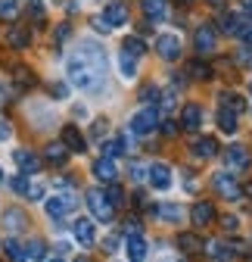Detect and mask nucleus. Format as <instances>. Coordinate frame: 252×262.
I'll return each mask as SVG.
<instances>
[{"mask_svg": "<svg viewBox=\"0 0 252 262\" xmlns=\"http://www.w3.org/2000/svg\"><path fill=\"white\" fill-rule=\"evenodd\" d=\"M149 184L156 190H168L171 187V169L165 166V162H153L149 166Z\"/></svg>", "mask_w": 252, "mask_h": 262, "instance_id": "1a4fd4ad", "label": "nucleus"}, {"mask_svg": "<svg viewBox=\"0 0 252 262\" xmlns=\"http://www.w3.org/2000/svg\"><path fill=\"white\" fill-rule=\"evenodd\" d=\"M190 215H193V225H212L215 222V206L209 200H196Z\"/></svg>", "mask_w": 252, "mask_h": 262, "instance_id": "a211bd4d", "label": "nucleus"}, {"mask_svg": "<svg viewBox=\"0 0 252 262\" xmlns=\"http://www.w3.org/2000/svg\"><path fill=\"white\" fill-rule=\"evenodd\" d=\"M7 138H10V128H7L4 122H0V141H7Z\"/></svg>", "mask_w": 252, "mask_h": 262, "instance_id": "8fccbe9b", "label": "nucleus"}, {"mask_svg": "<svg viewBox=\"0 0 252 262\" xmlns=\"http://www.w3.org/2000/svg\"><path fill=\"white\" fill-rule=\"evenodd\" d=\"M66 153H69L66 144H62V147L59 144H50L47 147V162H50V166H62V162H66Z\"/></svg>", "mask_w": 252, "mask_h": 262, "instance_id": "2f4dec72", "label": "nucleus"}, {"mask_svg": "<svg viewBox=\"0 0 252 262\" xmlns=\"http://www.w3.org/2000/svg\"><path fill=\"white\" fill-rule=\"evenodd\" d=\"M224 166H228L231 172H243V169L249 166V153H246L243 147H228V150H224Z\"/></svg>", "mask_w": 252, "mask_h": 262, "instance_id": "9d476101", "label": "nucleus"}, {"mask_svg": "<svg viewBox=\"0 0 252 262\" xmlns=\"http://www.w3.org/2000/svg\"><path fill=\"white\" fill-rule=\"evenodd\" d=\"M69 38V25H62V28H56V35H53V41L59 44V41H66Z\"/></svg>", "mask_w": 252, "mask_h": 262, "instance_id": "49530a36", "label": "nucleus"}, {"mask_svg": "<svg viewBox=\"0 0 252 262\" xmlns=\"http://www.w3.org/2000/svg\"><path fill=\"white\" fill-rule=\"evenodd\" d=\"M28 13L35 16V19H44V7L38 4V0H31V4H28Z\"/></svg>", "mask_w": 252, "mask_h": 262, "instance_id": "79ce46f5", "label": "nucleus"}, {"mask_svg": "<svg viewBox=\"0 0 252 262\" xmlns=\"http://www.w3.org/2000/svg\"><path fill=\"white\" fill-rule=\"evenodd\" d=\"M187 72H190L193 78H199V81H206V78H212V69L203 62V59H193L190 66H187Z\"/></svg>", "mask_w": 252, "mask_h": 262, "instance_id": "473e14b6", "label": "nucleus"}, {"mask_svg": "<svg viewBox=\"0 0 252 262\" xmlns=\"http://www.w3.org/2000/svg\"><path fill=\"white\" fill-rule=\"evenodd\" d=\"M4 253H7V259H10V262H25V259H28V256H25V250H22V244H19V241H13V237H7Z\"/></svg>", "mask_w": 252, "mask_h": 262, "instance_id": "bb28decb", "label": "nucleus"}, {"mask_svg": "<svg viewBox=\"0 0 252 262\" xmlns=\"http://www.w3.org/2000/svg\"><path fill=\"white\" fill-rule=\"evenodd\" d=\"M162 131L171 138V135H178V122H162Z\"/></svg>", "mask_w": 252, "mask_h": 262, "instance_id": "09e8293b", "label": "nucleus"}, {"mask_svg": "<svg viewBox=\"0 0 252 262\" xmlns=\"http://www.w3.org/2000/svg\"><path fill=\"white\" fill-rule=\"evenodd\" d=\"M178 247H181L184 253H203V250H206L203 237H196V234H181V237H178Z\"/></svg>", "mask_w": 252, "mask_h": 262, "instance_id": "393cba45", "label": "nucleus"}, {"mask_svg": "<svg viewBox=\"0 0 252 262\" xmlns=\"http://www.w3.org/2000/svg\"><path fill=\"white\" fill-rule=\"evenodd\" d=\"M103 19H106L109 28L124 25V22H128V10H124V4H109V7L103 10Z\"/></svg>", "mask_w": 252, "mask_h": 262, "instance_id": "aec40b11", "label": "nucleus"}, {"mask_svg": "<svg viewBox=\"0 0 252 262\" xmlns=\"http://www.w3.org/2000/svg\"><path fill=\"white\" fill-rule=\"evenodd\" d=\"M16 84H19V88H31V84H35V75H31V69H25V66H16Z\"/></svg>", "mask_w": 252, "mask_h": 262, "instance_id": "72a5a7b5", "label": "nucleus"}, {"mask_svg": "<svg viewBox=\"0 0 252 262\" xmlns=\"http://www.w3.org/2000/svg\"><path fill=\"white\" fill-rule=\"evenodd\" d=\"M218 128H221L224 131V135H234V131H237V113L234 110H228V106H221V110H218Z\"/></svg>", "mask_w": 252, "mask_h": 262, "instance_id": "4be33fe9", "label": "nucleus"}, {"mask_svg": "<svg viewBox=\"0 0 252 262\" xmlns=\"http://www.w3.org/2000/svg\"><path fill=\"white\" fill-rule=\"evenodd\" d=\"M75 206H78L75 193H72V190H62V193H56V196H50V200H47V215H50L53 222H59V225H62L66 212H69V209H75Z\"/></svg>", "mask_w": 252, "mask_h": 262, "instance_id": "f03ea898", "label": "nucleus"}, {"mask_svg": "<svg viewBox=\"0 0 252 262\" xmlns=\"http://www.w3.org/2000/svg\"><path fill=\"white\" fill-rule=\"evenodd\" d=\"M221 106L234 110L237 116H240V113L246 110V103H243V97H240V94H231V91H224V94H221Z\"/></svg>", "mask_w": 252, "mask_h": 262, "instance_id": "c756f323", "label": "nucleus"}, {"mask_svg": "<svg viewBox=\"0 0 252 262\" xmlns=\"http://www.w3.org/2000/svg\"><path fill=\"white\" fill-rule=\"evenodd\" d=\"M28 41H31L28 25H10V28H7V44H10V47L25 50V47H28Z\"/></svg>", "mask_w": 252, "mask_h": 262, "instance_id": "4468645a", "label": "nucleus"}, {"mask_svg": "<svg viewBox=\"0 0 252 262\" xmlns=\"http://www.w3.org/2000/svg\"><path fill=\"white\" fill-rule=\"evenodd\" d=\"M118 69H121L124 78H134V72H137V56H131V53L121 50V56H118Z\"/></svg>", "mask_w": 252, "mask_h": 262, "instance_id": "cd10ccee", "label": "nucleus"}, {"mask_svg": "<svg viewBox=\"0 0 252 262\" xmlns=\"http://www.w3.org/2000/svg\"><path fill=\"white\" fill-rule=\"evenodd\" d=\"M87 206L97 222H112V215H115V206L103 190H87Z\"/></svg>", "mask_w": 252, "mask_h": 262, "instance_id": "7ed1b4c3", "label": "nucleus"}, {"mask_svg": "<svg viewBox=\"0 0 252 262\" xmlns=\"http://www.w3.org/2000/svg\"><path fill=\"white\" fill-rule=\"evenodd\" d=\"M106 196H109V200H112V206H121V203H124V193H121V190L115 187V181L109 184V190H106Z\"/></svg>", "mask_w": 252, "mask_h": 262, "instance_id": "4c0bfd02", "label": "nucleus"}, {"mask_svg": "<svg viewBox=\"0 0 252 262\" xmlns=\"http://www.w3.org/2000/svg\"><path fill=\"white\" fill-rule=\"evenodd\" d=\"M249 91H252V84H249Z\"/></svg>", "mask_w": 252, "mask_h": 262, "instance_id": "bf43d9fd", "label": "nucleus"}, {"mask_svg": "<svg viewBox=\"0 0 252 262\" xmlns=\"http://www.w3.org/2000/svg\"><path fill=\"white\" fill-rule=\"evenodd\" d=\"M243 193H246V196H252V181H249V184L243 187Z\"/></svg>", "mask_w": 252, "mask_h": 262, "instance_id": "864d4df0", "label": "nucleus"}, {"mask_svg": "<svg viewBox=\"0 0 252 262\" xmlns=\"http://www.w3.org/2000/svg\"><path fill=\"white\" fill-rule=\"evenodd\" d=\"M156 53L162 59H168V62H174L181 56V38L178 35H159L156 38Z\"/></svg>", "mask_w": 252, "mask_h": 262, "instance_id": "0eeeda50", "label": "nucleus"}, {"mask_svg": "<svg viewBox=\"0 0 252 262\" xmlns=\"http://www.w3.org/2000/svg\"><path fill=\"white\" fill-rule=\"evenodd\" d=\"M124 225H128V228H124V231H128V234H137V231H140V222H137V219H128Z\"/></svg>", "mask_w": 252, "mask_h": 262, "instance_id": "de8ad7c7", "label": "nucleus"}, {"mask_svg": "<svg viewBox=\"0 0 252 262\" xmlns=\"http://www.w3.org/2000/svg\"><path fill=\"white\" fill-rule=\"evenodd\" d=\"M0 181H4V172H0Z\"/></svg>", "mask_w": 252, "mask_h": 262, "instance_id": "13d9d810", "label": "nucleus"}, {"mask_svg": "<svg viewBox=\"0 0 252 262\" xmlns=\"http://www.w3.org/2000/svg\"><path fill=\"white\" fill-rule=\"evenodd\" d=\"M13 162L19 166V172L28 175V178H31V175H38V169H41V159L31 153V150H16V153H13Z\"/></svg>", "mask_w": 252, "mask_h": 262, "instance_id": "6e6552de", "label": "nucleus"}, {"mask_svg": "<svg viewBox=\"0 0 252 262\" xmlns=\"http://www.w3.org/2000/svg\"><path fill=\"white\" fill-rule=\"evenodd\" d=\"M124 250H128V262H143L146 259V241L140 234H128V244H124Z\"/></svg>", "mask_w": 252, "mask_h": 262, "instance_id": "f3484780", "label": "nucleus"}, {"mask_svg": "<svg viewBox=\"0 0 252 262\" xmlns=\"http://www.w3.org/2000/svg\"><path fill=\"white\" fill-rule=\"evenodd\" d=\"M118 153H124V141H106L103 144V156H118Z\"/></svg>", "mask_w": 252, "mask_h": 262, "instance_id": "f704fd0d", "label": "nucleus"}, {"mask_svg": "<svg viewBox=\"0 0 252 262\" xmlns=\"http://www.w3.org/2000/svg\"><path fill=\"white\" fill-rule=\"evenodd\" d=\"M156 215L165 219V222H181L184 219V209L174 206V203H162V206H156Z\"/></svg>", "mask_w": 252, "mask_h": 262, "instance_id": "a878e982", "label": "nucleus"}, {"mask_svg": "<svg viewBox=\"0 0 252 262\" xmlns=\"http://www.w3.org/2000/svg\"><path fill=\"white\" fill-rule=\"evenodd\" d=\"M75 241L84 244V247H90L93 241H97V231H93V222L90 219H78L75 222Z\"/></svg>", "mask_w": 252, "mask_h": 262, "instance_id": "6ab92c4d", "label": "nucleus"}, {"mask_svg": "<svg viewBox=\"0 0 252 262\" xmlns=\"http://www.w3.org/2000/svg\"><path fill=\"white\" fill-rule=\"evenodd\" d=\"M140 7H143V13H146L153 22L165 19V0H140Z\"/></svg>", "mask_w": 252, "mask_h": 262, "instance_id": "b1692460", "label": "nucleus"}, {"mask_svg": "<svg viewBox=\"0 0 252 262\" xmlns=\"http://www.w3.org/2000/svg\"><path fill=\"white\" fill-rule=\"evenodd\" d=\"M0 97H4V88H0Z\"/></svg>", "mask_w": 252, "mask_h": 262, "instance_id": "4d7b16f0", "label": "nucleus"}, {"mask_svg": "<svg viewBox=\"0 0 252 262\" xmlns=\"http://www.w3.org/2000/svg\"><path fill=\"white\" fill-rule=\"evenodd\" d=\"M206 253H209L212 262H231V259L237 256V250L228 247V244H221V241H209V244H206Z\"/></svg>", "mask_w": 252, "mask_h": 262, "instance_id": "2eb2a0df", "label": "nucleus"}, {"mask_svg": "<svg viewBox=\"0 0 252 262\" xmlns=\"http://www.w3.org/2000/svg\"><path fill=\"white\" fill-rule=\"evenodd\" d=\"M16 10H19V4H16V0H0V19H10V16H16Z\"/></svg>", "mask_w": 252, "mask_h": 262, "instance_id": "e433bc0d", "label": "nucleus"}, {"mask_svg": "<svg viewBox=\"0 0 252 262\" xmlns=\"http://www.w3.org/2000/svg\"><path fill=\"white\" fill-rule=\"evenodd\" d=\"M156 128H159V113H156L153 106L140 110L131 119V131H134V135H149V131H156Z\"/></svg>", "mask_w": 252, "mask_h": 262, "instance_id": "39448f33", "label": "nucleus"}, {"mask_svg": "<svg viewBox=\"0 0 252 262\" xmlns=\"http://www.w3.org/2000/svg\"><path fill=\"white\" fill-rule=\"evenodd\" d=\"M4 225H7V231L19 234V231H25V225H28V215H25L19 206H10V209L4 212Z\"/></svg>", "mask_w": 252, "mask_h": 262, "instance_id": "dca6fc26", "label": "nucleus"}, {"mask_svg": "<svg viewBox=\"0 0 252 262\" xmlns=\"http://www.w3.org/2000/svg\"><path fill=\"white\" fill-rule=\"evenodd\" d=\"M50 94H53V97H66L69 88H66V84H50Z\"/></svg>", "mask_w": 252, "mask_h": 262, "instance_id": "a18cd8bd", "label": "nucleus"}, {"mask_svg": "<svg viewBox=\"0 0 252 262\" xmlns=\"http://www.w3.org/2000/svg\"><path fill=\"white\" fill-rule=\"evenodd\" d=\"M190 150H193L199 159H209V156L218 153V141H215V138H196V141L190 144Z\"/></svg>", "mask_w": 252, "mask_h": 262, "instance_id": "412c9836", "label": "nucleus"}, {"mask_svg": "<svg viewBox=\"0 0 252 262\" xmlns=\"http://www.w3.org/2000/svg\"><path fill=\"white\" fill-rule=\"evenodd\" d=\"M115 247H118V237H115V234L103 241V253H115Z\"/></svg>", "mask_w": 252, "mask_h": 262, "instance_id": "37998d69", "label": "nucleus"}, {"mask_svg": "<svg viewBox=\"0 0 252 262\" xmlns=\"http://www.w3.org/2000/svg\"><path fill=\"white\" fill-rule=\"evenodd\" d=\"M93 175H97L103 184H112V181L118 178V169H115V162H112L109 156H100L97 162H93Z\"/></svg>", "mask_w": 252, "mask_h": 262, "instance_id": "f8f14e48", "label": "nucleus"}, {"mask_svg": "<svg viewBox=\"0 0 252 262\" xmlns=\"http://www.w3.org/2000/svg\"><path fill=\"white\" fill-rule=\"evenodd\" d=\"M121 50H124V53H131V56H143V50H146V44H143V38H137V35H131V38H124V44H121Z\"/></svg>", "mask_w": 252, "mask_h": 262, "instance_id": "7c9ffc66", "label": "nucleus"}, {"mask_svg": "<svg viewBox=\"0 0 252 262\" xmlns=\"http://www.w3.org/2000/svg\"><path fill=\"white\" fill-rule=\"evenodd\" d=\"M209 7L212 10H224V0H209Z\"/></svg>", "mask_w": 252, "mask_h": 262, "instance_id": "3c124183", "label": "nucleus"}, {"mask_svg": "<svg viewBox=\"0 0 252 262\" xmlns=\"http://www.w3.org/2000/svg\"><path fill=\"white\" fill-rule=\"evenodd\" d=\"M215 41H218V35H215V28H212V25H199V28H196L193 47H196L199 56H209V53L215 50Z\"/></svg>", "mask_w": 252, "mask_h": 262, "instance_id": "423d86ee", "label": "nucleus"}, {"mask_svg": "<svg viewBox=\"0 0 252 262\" xmlns=\"http://www.w3.org/2000/svg\"><path fill=\"white\" fill-rule=\"evenodd\" d=\"M246 28V19L243 16H234V13H228L224 19H221V31H224V35H237L240 38V31Z\"/></svg>", "mask_w": 252, "mask_h": 262, "instance_id": "5701e85b", "label": "nucleus"}, {"mask_svg": "<svg viewBox=\"0 0 252 262\" xmlns=\"http://www.w3.org/2000/svg\"><path fill=\"white\" fill-rule=\"evenodd\" d=\"M153 97H159V88H156V84H146V88L140 91V100H146V103H153Z\"/></svg>", "mask_w": 252, "mask_h": 262, "instance_id": "ea45409f", "label": "nucleus"}, {"mask_svg": "<svg viewBox=\"0 0 252 262\" xmlns=\"http://www.w3.org/2000/svg\"><path fill=\"white\" fill-rule=\"evenodd\" d=\"M221 228H224V231H237V219L234 215H224L221 219Z\"/></svg>", "mask_w": 252, "mask_h": 262, "instance_id": "c03bdc74", "label": "nucleus"}, {"mask_svg": "<svg viewBox=\"0 0 252 262\" xmlns=\"http://www.w3.org/2000/svg\"><path fill=\"white\" fill-rule=\"evenodd\" d=\"M178 4H181V7H187V4H193V0H178Z\"/></svg>", "mask_w": 252, "mask_h": 262, "instance_id": "5fc2aeb1", "label": "nucleus"}, {"mask_svg": "<svg viewBox=\"0 0 252 262\" xmlns=\"http://www.w3.org/2000/svg\"><path fill=\"white\" fill-rule=\"evenodd\" d=\"M25 256H28V259H35V262H41V259L47 256V244H44L41 237L28 241V247H25Z\"/></svg>", "mask_w": 252, "mask_h": 262, "instance_id": "c85d7f7f", "label": "nucleus"}, {"mask_svg": "<svg viewBox=\"0 0 252 262\" xmlns=\"http://www.w3.org/2000/svg\"><path fill=\"white\" fill-rule=\"evenodd\" d=\"M50 262H62V259H50Z\"/></svg>", "mask_w": 252, "mask_h": 262, "instance_id": "6e6d98bb", "label": "nucleus"}, {"mask_svg": "<svg viewBox=\"0 0 252 262\" xmlns=\"http://www.w3.org/2000/svg\"><path fill=\"white\" fill-rule=\"evenodd\" d=\"M146 175H149L146 166H140V162H131V178H134V181H143Z\"/></svg>", "mask_w": 252, "mask_h": 262, "instance_id": "58836bf2", "label": "nucleus"}, {"mask_svg": "<svg viewBox=\"0 0 252 262\" xmlns=\"http://www.w3.org/2000/svg\"><path fill=\"white\" fill-rule=\"evenodd\" d=\"M62 144H66V150L69 153H84V135H81V131L75 128V125H66V128H62Z\"/></svg>", "mask_w": 252, "mask_h": 262, "instance_id": "9b49d317", "label": "nucleus"}, {"mask_svg": "<svg viewBox=\"0 0 252 262\" xmlns=\"http://www.w3.org/2000/svg\"><path fill=\"white\" fill-rule=\"evenodd\" d=\"M106 75V53L100 44L84 41L72 56H69V81L81 91H93L103 84Z\"/></svg>", "mask_w": 252, "mask_h": 262, "instance_id": "f257e3e1", "label": "nucleus"}, {"mask_svg": "<svg viewBox=\"0 0 252 262\" xmlns=\"http://www.w3.org/2000/svg\"><path fill=\"white\" fill-rule=\"evenodd\" d=\"M203 125V110L196 106V103H187L184 110H181V128L184 131H196Z\"/></svg>", "mask_w": 252, "mask_h": 262, "instance_id": "ddd939ff", "label": "nucleus"}, {"mask_svg": "<svg viewBox=\"0 0 252 262\" xmlns=\"http://www.w3.org/2000/svg\"><path fill=\"white\" fill-rule=\"evenodd\" d=\"M212 187L221 193L224 200H231V203L243 196V187L234 181V175H231V172H215V175H212Z\"/></svg>", "mask_w": 252, "mask_h": 262, "instance_id": "20e7f679", "label": "nucleus"}, {"mask_svg": "<svg viewBox=\"0 0 252 262\" xmlns=\"http://www.w3.org/2000/svg\"><path fill=\"white\" fill-rule=\"evenodd\" d=\"M240 7H243V10H246L249 16H252V0H240Z\"/></svg>", "mask_w": 252, "mask_h": 262, "instance_id": "603ef678", "label": "nucleus"}, {"mask_svg": "<svg viewBox=\"0 0 252 262\" xmlns=\"http://www.w3.org/2000/svg\"><path fill=\"white\" fill-rule=\"evenodd\" d=\"M10 187H13L16 193H25V196H28V187H31V184H28V175H16V178H10Z\"/></svg>", "mask_w": 252, "mask_h": 262, "instance_id": "c9c22d12", "label": "nucleus"}, {"mask_svg": "<svg viewBox=\"0 0 252 262\" xmlns=\"http://www.w3.org/2000/svg\"><path fill=\"white\" fill-rule=\"evenodd\" d=\"M240 41H243V47H252V22H246V28L240 31Z\"/></svg>", "mask_w": 252, "mask_h": 262, "instance_id": "a19ab883", "label": "nucleus"}]
</instances>
